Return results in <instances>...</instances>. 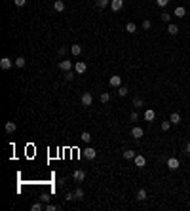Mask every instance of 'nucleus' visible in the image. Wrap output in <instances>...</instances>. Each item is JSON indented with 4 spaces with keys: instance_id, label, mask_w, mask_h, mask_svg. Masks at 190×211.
Here are the masks:
<instances>
[{
    "instance_id": "cd10ccee",
    "label": "nucleus",
    "mask_w": 190,
    "mask_h": 211,
    "mask_svg": "<svg viewBox=\"0 0 190 211\" xmlns=\"http://www.w3.org/2000/svg\"><path fill=\"white\" fill-rule=\"evenodd\" d=\"M110 101V95L107 93V91H103V93H101V103H108Z\"/></svg>"
},
{
    "instance_id": "412c9836",
    "label": "nucleus",
    "mask_w": 190,
    "mask_h": 211,
    "mask_svg": "<svg viewBox=\"0 0 190 211\" xmlns=\"http://www.w3.org/2000/svg\"><path fill=\"white\" fill-rule=\"evenodd\" d=\"M107 6H110V0H97V8H101V10H105Z\"/></svg>"
},
{
    "instance_id": "58836bf2",
    "label": "nucleus",
    "mask_w": 190,
    "mask_h": 211,
    "mask_svg": "<svg viewBox=\"0 0 190 211\" xmlns=\"http://www.w3.org/2000/svg\"><path fill=\"white\" fill-rule=\"evenodd\" d=\"M185 152L190 156V141H188V143H186V146H185Z\"/></svg>"
},
{
    "instance_id": "0eeeda50",
    "label": "nucleus",
    "mask_w": 190,
    "mask_h": 211,
    "mask_svg": "<svg viewBox=\"0 0 190 211\" xmlns=\"http://www.w3.org/2000/svg\"><path fill=\"white\" fill-rule=\"evenodd\" d=\"M133 164H135L137 167H145V164H146V158H145V156H141V154H137V156L133 158Z\"/></svg>"
},
{
    "instance_id": "4c0bfd02",
    "label": "nucleus",
    "mask_w": 190,
    "mask_h": 211,
    "mask_svg": "<svg viewBox=\"0 0 190 211\" xmlns=\"http://www.w3.org/2000/svg\"><path fill=\"white\" fill-rule=\"evenodd\" d=\"M137 118H139V114H137V112H131V122H135Z\"/></svg>"
},
{
    "instance_id": "7ed1b4c3",
    "label": "nucleus",
    "mask_w": 190,
    "mask_h": 211,
    "mask_svg": "<svg viewBox=\"0 0 190 211\" xmlns=\"http://www.w3.org/2000/svg\"><path fill=\"white\" fill-rule=\"evenodd\" d=\"M179 166H181V162H179V158H169V160H167V167H169V169L171 171H177L179 169Z\"/></svg>"
},
{
    "instance_id": "1a4fd4ad",
    "label": "nucleus",
    "mask_w": 190,
    "mask_h": 211,
    "mask_svg": "<svg viewBox=\"0 0 190 211\" xmlns=\"http://www.w3.org/2000/svg\"><path fill=\"white\" fill-rule=\"evenodd\" d=\"M86 69H88V65H86L84 61H78V63L74 65V70H76L78 74H84V72H86Z\"/></svg>"
},
{
    "instance_id": "c9c22d12",
    "label": "nucleus",
    "mask_w": 190,
    "mask_h": 211,
    "mask_svg": "<svg viewBox=\"0 0 190 211\" xmlns=\"http://www.w3.org/2000/svg\"><path fill=\"white\" fill-rule=\"evenodd\" d=\"M67 200H68V202H72V200H76V196H74V192H67Z\"/></svg>"
},
{
    "instance_id": "9b49d317",
    "label": "nucleus",
    "mask_w": 190,
    "mask_h": 211,
    "mask_svg": "<svg viewBox=\"0 0 190 211\" xmlns=\"http://www.w3.org/2000/svg\"><path fill=\"white\" fill-rule=\"evenodd\" d=\"M59 69L67 72V70H70V69H72V61H59Z\"/></svg>"
},
{
    "instance_id": "b1692460",
    "label": "nucleus",
    "mask_w": 190,
    "mask_h": 211,
    "mask_svg": "<svg viewBox=\"0 0 190 211\" xmlns=\"http://www.w3.org/2000/svg\"><path fill=\"white\" fill-rule=\"evenodd\" d=\"M128 93H129V89L125 88V86H120V88H118V95H120V97H125Z\"/></svg>"
},
{
    "instance_id": "6e6552de",
    "label": "nucleus",
    "mask_w": 190,
    "mask_h": 211,
    "mask_svg": "<svg viewBox=\"0 0 190 211\" xmlns=\"http://www.w3.org/2000/svg\"><path fill=\"white\" fill-rule=\"evenodd\" d=\"M72 179H74L76 183H82L84 179H86V173H84L82 169H76V171L72 173Z\"/></svg>"
},
{
    "instance_id": "423d86ee",
    "label": "nucleus",
    "mask_w": 190,
    "mask_h": 211,
    "mask_svg": "<svg viewBox=\"0 0 190 211\" xmlns=\"http://www.w3.org/2000/svg\"><path fill=\"white\" fill-rule=\"evenodd\" d=\"M110 8L112 12H120L124 8V0H110Z\"/></svg>"
},
{
    "instance_id": "ea45409f",
    "label": "nucleus",
    "mask_w": 190,
    "mask_h": 211,
    "mask_svg": "<svg viewBox=\"0 0 190 211\" xmlns=\"http://www.w3.org/2000/svg\"><path fill=\"white\" fill-rule=\"evenodd\" d=\"M48 200H50V196H48V194L42 196V202H44V203H48Z\"/></svg>"
},
{
    "instance_id": "39448f33",
    "label": "nucleus",
    "mask_w": 190,
    "mask_h": 211,
    "mask_svg": "<svg viewBox=\"0 0 190 211\" xmlns=\"http://www.w3.org/2000/svg\"><path fill=\"white\" fill-rule=\"evenodd\" d=\"M108 84H110V86L112 88H120L122 86V76H110V78H108Z\"/></svg>"
},
{
    "instance_id": "e433bc0d",
    "label": "nucleus",
    "mask_w": 190,
    "mask_h": 211,
    "mask_svg": "<svg viewBox=\"0 0 190 211\" xmlns=\"http://www.w3.org/2000/svg\"><path fill=\"white\" fill-rule=\"evenodd\" d=\"M13 2H15V6H19V8H21V6L27 4V0H13Z\"/></svg>"
},
{
    "instance_id": "2eb2a0df",
    "label": "nucleus",
    "mask_w": 190,
    "mask_h": 211,
    "mask_svg": "<svg viewBox=\"0 0 190 211\" xmlns=\"http://www.w3.org/2000/svg\"><path fill=\"white\" fill-rule=\"evenodd\" d=\"M154 118H156V112H154L152 109H148V110L145 112V120H146V122H152Z\"/></svg>"
},
{
    "instance_id": "7c9ffc66",
    "label": "nucleus",
    "mask_w": 190,
    "mask_h": 211,
    "mask_svg": "<svg viewBox=\"0 0 190 211\" xmlns=\"http://www.w3.org/2000/svg\"><path fill=\"white\" fill-rule=\"evenodd\" d=\"M150 27H152V21H150V19H145V21H143V29H146V31H148Z\"/></svg>"
},
{
    "instance_id": "393cba45",
    "label": "nucleus",
    "mask_w": 190,
    "mask_h": 211,
    "mask_svg": "<svg viewBox=\"0 0 190 211\" xmlns=\"http://www.w3.org/2000/svg\"><path fill=\"white\" fill-rule=\"evenodd\" d=\"M31 209L32 211H42V209H46V206H44V203H32Z\"/></svg>"
},
{
    "instance_id": "f257e3e1",
    "label": "nucleus",
    "mask_w": 190,
    "mask_h": 211,
    "mask_svg": "<svg viewBox=\"0 0 190 211\" xmlns=\"http://www.w3.org/2000/svg\"><path fill=\"white\" fill-rule=\"evenodd\" d=\"M80 103H82V107H91V103H93V95H91L89 91L82 93V97H80Z\"/></svg>"
},
{
    "instance_id": "c85d7f7f",
    "label": "nucleus",
    "mask_w": 190,
    "mask_h": 211,
    "mask_svg": "<svg viewBox=\"0 0 190 211\" xmlns=\"http://www.w3.org/2000/svg\"><path fill=\"white\" fill-rule=\"evenodd\" d=\"M162 21H164V23H169V19H171V15H169V13H167V12H164V13H162Z\"/></svg>"
},
{
    "instance_id": "a19ab883",
    "label": "nucleus",
    "mask_w": 190,
    "mask_h": 211,
    "mask_svg": "<svg viewBox=\"0 0 190 211\" xmlns=\"http://www.w3.org/2000/svg\"><path fill=\"white\" fill-rule=\"evenodd\" d=\"M67 53V48H59V55H65Z\"/></svg>"
},
{
    "instance_id": "a211bd4d",
    "label": "nucleus",
    "mask_w": 190,
    "mask_h": 211,
    "mask_svg": "<svg viewBox=\"0 0 190 211\" xmlns=\"http://www.w3.org/2000/svg\"><path fill=\"white\" fill-rule=\"evenodd\" d=\"M146 196H148V192H146L145 188H141V190L137 192V200H139V202H145V200H146Z\"/></svg>"
},
{
    "instance_id": "f03ea898",
    "label": "nucleus",
    "mask_w": 190,
    "mask_h": 211,
    "mask_svg": "<svg viewBox=\"0 0 190 211\" xmlns=\"http://www.w3.org/2000/svg\"><path fill=\"white\" fill-rule=\"evenodd\" d=\"M82 156L86 158V160H93V158L97 156V150H95V149H91V146H88V149H84V150H82Z\"/></svg>"
},
{
    "instance_id": "a878e982",
    "label": "nucleus",
    "mask_w": 190,
    "mask_h": 211,
    "mask_svg": "<svg viewBox=\"0 0 190 211\" xmlns=\"http://www.w3.org/2000/svg\"><path fill=\"white\" fill-rule=\"evenodd\" d=\"M13 63H15V67H21V69H23L27 61H25V57H17V59H15V61H13Z\"/></svg>"
},
{
    "instance_id": "f8f14e48",
    "label": "nucleus",
    "mask_w": 190,
    "mask_h": 211,
    "mask_svg": "<svg viewBox=\"0 0 190 211\" xmlns=\"http://www.w3.org/2000/svg\"><path fill=\"white\" fill-rule=\"evenodd\" d=\"M169 122H171V124H175V126H179V124H181V114H179V112H171Z\"/></svg>"
},
{
    "instance_id": "f704fd0d",
    "label": "nucleus",
    "mask_w": 190,
    "mask_h": 211,
    "mask_svg": "<svg viewBox=\"0 0 190 211\" xmlns=\"http://www.w3.org/2000/svg\"><path fill=\"white\" fill-rule=\"evenodd\" d=\"M72 78H74V74L70 72V70H67V72H65V80H72Z\"/></svg>"
},
{
    "instance_id": "4be33fe9",
    "label": "nucleus",
    "mask_w": 190,
    "mask_h": 211,
    "mask_svg": "<svg viewBox=\"0 0 190 211\" xmlns=\"http://www.w3.org/2000/svg\"><path fill=\"white\" fill-rule=\"evenodd\" d=\"M74 196H76V202H78V200H82L84 196H86V192H84L82 188H76V190H74Z\"/></svg>"
},
{
    "instance_id": "f3484780",
    "label": "nucleus",
    "mask_w": 190,
    "mask_h": 211,
    "mask_svg": "<svg viewBox=\"0 0 190 211\" xmlns=\"http://www.w3.org/2000/svg\"><path fill=\"white\" fill-rule=\"evenodd\" d=\"M167 32H169L171 36H175V34H179V27L173 25V23H169V27H167Z\"/></svg>"
},
{
    "instance_id": "72a5a7b5",
    "label": "nucleus",
    "mask_w": 190,
    "mask_h": 211,
    "mask_svg": "<svg viewBox=\"0 0 190 211\" xmlns=\"http://www.w3.org/2000/svg\"><path fill=\"white\" fill-rule=\"evenodd\" d=\"M59 209V206H52V203H46V211H55Z\"/></svg>"
},
{
    "instance_id": "5701e85b",
    "label": "nucleus",
    "mask_w": 190,
    "mask_h": 211,
    "mask_svg": "<svg viewBox=\"0 0 190 211\" xmlns=\"http://www.w3.org/2000/svg\"><path fill=\"white\" fill-rule=\"evenodd\" d=\"M125 31H128V32H137V25L135 23H128V25H125Z\"/></svg>"
},
{
    "instance_id": "aec40b11",
    "label": "nucleus",
    "mask_w": 190,
    "mask_h": 211,
    "mask_svg": "<svg viewBox=\"0 0 190 211\" xmlns=\"http://www.w3.org/2000/svg\"><path fill=\"white\" fill-rule=\"evenodd\" d=\"M135 156H137V154L133 152V150H129V149H128V150H124V158H125V160H133Z\"/></svg>"
},
{
    "instance_id": "9d476101",
    "label": "nucleus",
    "mask_w": 190,
    "mask_h": 211,
    "mask_svg": "<svg viewBox=\"0 0 190 211\" xmlns=\"http://www.w3.org/2000/svg\"><path fill=\"white\" fill-rule=\"evenodd\" d=\"M0 67H2L4 70L12 69V59H10V57H2V59H0Z\"/></svg>"
},
{
    "instance_id": "ddd939ff",
    "label": "nucleus",
    "mask_w": 190,
    "mask_h": 211,
    "mask_svg": "<svg viewBox=\"0 0 190 211\" xmlns=\"http://www.w3.org/2000/svg\"><path fill=\"white\" fill-rule=\"evenodd\" d=\"M185 13H186V10L182 8V6H177V8H175V12H173V15L181 19V17H185Z\"/></svg>"
},
{
    "instance_id": "4468645a",
    "label": "nucleus",
    "mask_w": 190,
    "mask_h": 211,
    "mask_svg": "<svg viewBox=\"0 0 190 211\" xmlns=\"http://www.w3.org/2000/svg\"><path fill=\"white\" fill-rule=\"evenodd\" d=\"M53 10L55 12H63L65 10V2H63V0H55L53 2Z\"/></svg>"
},
{
    "instance_id": "20e7f679",
    "label": "nucleus",
    "mask_w": 190,
    "mask_h": 211,
    "mask_svg": "<svg viewBox=\"0 0 190 211\" xmlns=\"http://www.w3.org/2000/svg\"><path fill=\"white\" fill-rule=\"evenodd\" d=\"M143 135H145V129L143 128H139V126H133V128H131V137L133 139H141Z\"/></svg>"
},
{
    "instance_id": "c756f323",
    "label": "nucleus",
    "mask_w": 190,
    "mask_h": 211,
    "mask_svg": "<svg viewBox=\"0 0 190 211\" xmlns=\"http://www.w3.org/2000/svg\"><path fill=\"white\" fill-rule=\"evenodd\" d=\"M133 107H143V99H141V97H135V99H133Z\"/></svg>"
},
{
    "instance_id": "2f4dec72",
    "label": "nucleus",
    "mask_w": 190,
    "mask_h": 211,
    "mask_svg": "<svg viewBox=\"0 0 190 211\" xmlns=\"http://www.w3.org/2000/svg\"><path fill=\"white\" fill-rule=\"evenodd\" d=\"M171 128V122H162V131H169Z\"/></svg>"
},
{
    "instance_id": "dca6fc26",
    "label": "nucleus",
    "mask_w": 190,
    "mask_h": 211,
    "mask_svg": "<svg viewBox=\"0 0 190 211\" xmlns=\"http://www.w3.org/2000/svg\"><path fill=\"white\" fill-rule=\"evenodd\" d=\"M15 129H17L15 122H6V133H13Z\"/></svg>"
},
{
    "instance_id": "bb28decb",
    "label": "nucleus",
    "mask_w": 190,
    "mask_h": 211,
    "mask_svg": "<svg viewBox=\"0 0 190 211\" xmlns=\"http://www.w3.org/2000/svg\"><path fill=\"white\" fill-rule=\"evenodd\" d=\"M80 139L84 141V143H89V141H91V135H89V133H88V131H84V133H82V135H80Z\"/></svg>"
},
{
    "instance_id": "473e14b6",
    "label": "nucleus",
    "mask_w": 190,
    "mask_h": 211,
    "mask_svg": "<svg viewBox=\"0 0 190 211\" xmlns=\"http://www.w3.org/2000/svg\"><path fill=\"white\" fill-rule=\"evenodd\" d=\"M156 4L160 6V8H165V6L169 4V0H156Z\"/></svg>"
},
{
    "instance_id": "6ab92c4d",
    "label": "nucleus",
    "mask_w": 190,
    "mask_h": 211,
    "mask_svg": "<svg viewBox=\"0 0 190 211\" xmlns=\"http://www.w3.org/2000/svg\"><path fill=\"white\" fill-rule=\"evenodd\" d=\"M70 52H72V55H80L82 53V48L78 44H72V46H70Z\"/></svg>"
}]
</instances>
